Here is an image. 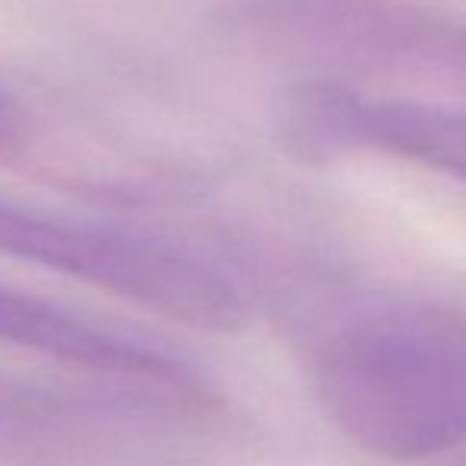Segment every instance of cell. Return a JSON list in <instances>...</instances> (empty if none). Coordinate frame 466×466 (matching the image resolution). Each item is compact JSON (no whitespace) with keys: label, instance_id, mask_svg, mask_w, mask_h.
Wrapping results in <instances>:
<instances>
[{"label":"cell","instance_id":"6da1fadb","mask_svg":"<svg viewBox=\"0 0 466 466\" xmlns=\"http://www.w3.org/2000/svg\"><path fill=\"white\" fill-rule=\"evenodd\" d=\"M314 384L327 416L362 451L416 463L466 444V314L387 305L324 339Z\"/></svg>","mask_w":466,"mask_h":466},{"label":"cell","instance_id":"7a4b0ae2","mask_svg":"<svg viewBox=\"0 0 466 466\" xmlns=\"http://www.w3.org/2000/svg\"><path fill=\"white\" fill-rule=\"evenodd\" d=\"M203 384H45L0 374V466H194L222 419Z\"/></svg>","mask_w":466,"mask_h":466},{"label":"cell","instance_id":"3957f363","mask_svg":"<svg viewBox=\"0 0 466 466\" xmlns=\"http://www.w3.org/2000/svg\"><path fill=\"white\" fill-rule=\"evenodd\" d=\"M0 254L83 279L200 330L232 333L251 318V301L235 277L149 235L0 200Z\"/></svg>","mask_w":466,"mask_h":466},{"label":"cell","instance_id":"277c9868","mask_svg":"<svg viewBox=\"0 0 466 466\" xmlns=\"http://www.w3.org/2000/svg\"><path fill=\"white\" fill-rule=\"evenodd\" d=\"M241 25L333 70L466 76V23L412 0H245Z\"/></svg>","mask_w":466,"mask_h":466},{"label":"cell","instance_id":"5b68a950","mask_svg":"<svg viewBox=\"0 0 466 466\" xmlns=\"http://www.w3.org/2000/svg\"><path fill=\"white\" fill-rule=\"evenodd\" d=\"M277 134L295 159L378 149L466 185V111L365 98L339 80H305L282 98Z\"/></svg>","mask_w":466,"mask_h":466},{"label":"cell","instance_id":"8992f818","mask_svg":"<svg viewBox=\"0 0 466 466\" xmlns=\"http://www.w3.org/2000/svg\"><path fill=\"white\" fill-rule=\"evenodd\" d=\"M0 343L42 352L96 378L147 380V384H203L185 359L162 352L127 333L51 305L35 295L0 286Z\"/></svg>","mask_w":466,"mask_h":466},{"label":"cell","instance_id":"52a82bcc","mask_svg":"<svg viewBox=\"0 0 466 466\" xmlns=\"http://www.w3.org/2000/svg\"><path fill=\"white\" fill-rule=\"evenodd\" d=\"M19 134V117H16V108H13V102L4 96V89H0V149L13 147V140H16Z\"/></svg>","mask_w":466,"mask_h":466}]
</instances>
